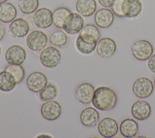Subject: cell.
Instances as JSON below:
<instances>
[{
    "label": "cell",
    "mask_w": 155,
    "mask_h": 138,
    "mask_svg": "<svg viewBox=\"0 0 155 138\" xmlns=\"http://www.w3.org/2000/svg\"><path fill=\"white\" fill-rule=\"evenodd\" d=\"M100 118V114L96 108L87 107L84 109L80 114L81 123L87 127H94L97 125Z\"/></svg>",
    "instance_id": "16"
},
{
    "label": "cell",
    "mask_w": 155,
    "mask_h": 138,
    "mask_svg": "<svg viewBox=\"0 0 155 138\" xmlns=\"http://www.w3.org/2000/svg\"><path fill=\"white\" fill-rule=\"evenodd\" d=\"M50 43L56 47H61L66 45L68 38L65 32L62 30H56L53 31L50 35Z\"/></svg>",
    "instance_id": "25"
},
{
    "label": "cell",
    "mask_w": 155,
    "mask_h": 138,
    "mask_svg": "<svg viewBox=\"0 0 155 138\" xmlns=\"http://www.w3.org/2000/svg\"><path fill=\"white\" fill-rule=\"evenodd\" d=\"M153 82H154V86H155V77H154V80H153Z\"/></svg>",
    "instance_id": "36"
},
{
    "label": "cell",
    "mask_w": 155,
    "mask_h": 138,
    "mask_svg": "<svg viewBox=\"0 0 155 138\" xmlns=\"http://www.w3.org/2000/svg\"><path fill=\"white\" fill-rule=\"evenodd\" d=\"M132 89L137 97L145 98L151 95L154 90V85L148 78L142 77L134 81Z\"/></svg>",
    "instance_id": "5"
},
{
    "label": "cell",
    "mask_w": 155,
    "mask_h": 138,
    "mask_svg": "<svg viewBox=\"0 0 155 138\" xmlns=\"http://www.w3.org/2000/svg\"><path fill=\"white\" fill-rule=\"evenodd\" d=\"M5 34V29L4 24L0 21V41L2 40Z\"/></svg>",
    "instance_id": "33"
},
{
    "label": "cell",
    "mask_w": 155,
    "mask_h": 138,
    "mask_svg": "<svg viewBox=\"0 0 155 138\" xmlns=\"http://www.w3.org/2000/svg\"><path fill=\"white\" fill-rule=\"evenodd\" d=\"M71 12L70 9L65 7H60L56 9L53 12V24L56 27L62 29L65 18Z\"/></svg>",
    "instance_id": "24"
},
{
    "label": "cell",
    "mask_w": 155,
    "mask_h": 138,
    "mask_svg": "<svg viewBox=\"0 0 155 138\" xmlns=\"http://www.w3.org/2000/svg\"><path fill=\"white\" fill-rule=\"evenodd\" d=\"M27 57L25 50L20 45L10 46L5 53V58L8 64L21 65Z\"/></svg>",
    "instance_id": "7"
},
{
    "label": "cell",
    "mask_w": 155,
    "mask_h": 138,
    "mask_svg": "<svg viewBox=\"0 0 155 138\" xmlns=\"http://www.w3.org/2000/svg\"><path fill=\"white\" fill-rule=\"evenodd\" d=\"M14 76L10 72L4 70L0 72V90L9 92L13 90L16 85Z\"/></svg>",
    "instance_id": "23"
},
{
    "label": "cell",
    "mask_w": 155,
    "mask_h": 138,
    "mask_svg": "<svg viewBox=\"0 0 155 138\" xmlns=\"http://www.w3.org/2000/svg\"><path fill=\"white\" fill-rule=\"evenodd\" d=\"M94 19L97 27L102 29L108 28L114 21V13L109 9L101 8L95 12Z\"/></svg>",
    "instance_id": "15"
},
{
    "label": "cell",
    "mask_w": 155,
    "mask_h": 138,
    "mask_svg": "<svg viewBox=\"0 0 155 138\" xmlns=\"http://www.w3.org/2000/svg\"><path fill=\"white\" fill-rule=\"evenodd\" d=\"M43 136H44V137H51V136H49L48 134H40V135H39L38 136H37V137H43Z\"/></svg>",
    "instance_id": "34"
},
{
    "label": "cell",
    "mask_w": 155,
    "mask_h": 138,
    "mask_svg": "<svg viewBox=\"0 0 155 138\" xmlns=\"http://www.w3.org/2000/svg\"><path fill=\"white\" fill-rule=\"evenodd\" d=\"M97 130L102 137H112L117 134L119 130L118 123L113 118L104 117L99 121L97 125Z\"/></svg>",
    "instance_id": "11"
},
{
    "label": "cell",
    "mask_w": 155,
    "mask_h": 138,
    "mask_svg": "<svg viewBox=\"0 0 155 138\" xmlns=\"http://www.w3.org/2000/svg\"><path fill=\"white\" fill-rule=\"evenodd\" d=\"M17 15L16 7L10 2H5L0 4V21L4 23L11 22Z\"/></svg>",
    "instance_id": "22"
},
{
    "label": "cell",
    "mask_w": 155,
    "mask_h": 138,
    "mask_svg": "<svg viewBox=\"0 0 155 138\" xmlns=\"http://www.w3.org/2000/svg\"><path fill=\"white\" fill-rule=\"evenodd\" d=\"M61 105L53 100L45 102L41 107V115L47 120L52 121L57 119L61 116Z\"/></svg>",
    "instance_id": "9"
},
{
    "label": "cell",
    "mask_w": 155,
    "mask_h": 138,
    "mask_svg": "<svg viewBox=\"0 0 155 138\" xmlns=\"http://www.w3.org/2000/svg\"><path fill=\"white\" fill-rule=\"evenodd\" d=\"M142 4L140 0H123L122 11L125 17L134 18L142 12Z\"/></svg>",
    "instance_id": "17"
},
{
    "label": "cell",
    "mask_w": 155,
    "mask_h": 138,
    "mask_svg": "<svg viewBox=\"0 0 155 138\" xmlns=\"http://www.w3.org/2000/svg\"><path fill=\"white\" fill-rule=\"evenodd\" d=\"M151 112V108L148 102L143 100H137L133 103L131 108L133 117L138 120L148 119Z\"/></svg>",
    "instance_id": "13"
},
{
    "label": "cell",
    "mask_w": 155,
    "mask_h": 138,
    "mask_svg": "<svg viewBox=\"0 0 155 138\" xmlns=\"http://www.w3.org/2000/svg\"><path fill=\"white\" fill-rule=\"evenodd\" d=\"M46 75L41 72L35 71L31 73L27 78L26 85L28 89L33 92H41L47 85Z\"/></svg>",
    "instance_id": "8"
},
{
    "label": "cell",
    "mask_w": 155,
    "mask_h": 138,
    "mask_svg": "<svg viewBox=\"0 0 155 138\" xmlns=\"http://www.w3.org/2000/svg\"><path fill=\"white\" fill-rule=\"evenodd\" d=\"M117 101V95L111 88L101 86L94 89L91 102L97 109L105 111L114 108Z\"/></svg>",
    "instance_id": "1"
},
{
    "label": "cell",
    "mask_w": 155,
    "mask_h": 138,
    "mask_svg": "<svg viewBox=\"0 0 155 138\" xmlns=\"http://www.w3.org/2000/svg\"><path fill=\"white\" fill-rule=\"evenodd\" d=\"M97 43H89L83 41L78 36L76 40V46L79 52L83 54H90L96 48Z\"/></svg>",
    "instance_id": "28"
},
{
    "label": "cell",
    "mask_w": 155,
    "mask_h": 138,
    "mask_svg": "<svg viewBox=\"0 0 155 138\" xmlns=\"http://www.w3.org/2000/svg\"><path fill=\"white\" fill-rule=\"evenodd\" d=\"M115 0H98L99 4L105 8L111 7Z\"/></svg>",
    "instance_id": "32"
},
{
    "label": "cell",
    "mask_w": 155,
    "mask_h": 138,
    "mask_svg": "<svg viewBox=\"0 0 155 138\" xmlns=\"http://www.w3.org/2000/svg\"><path fill=\"white\" fill-rule=\"evenodd\" d=\"M100 36L101 34L99 28L97 26L92 24L85 25L78 35L83 41L89 43H97Z\"/></svg>",
    "instance_id": "18"
},
{
    "label": "cell",
    "mask_w": 155,
    "mask_h": 138,
    "mask_svg": "<svg viewBox=\"0 0 155 138\" xmlns=\"http://www.w3.org/2000/svg\"><path fill=\"white\" fill-rule=\"evenodd\" d=\"M19 10L24 14H31L38 8L39 0H18Z\"/></svg>",
    "instance_id": "26"
},
{
    "label": "cell",
    "mask_w": 155,
    "mask_h": 138,
    "mask_svg": "<svg viewBox=\"0 0 155 138\" xmlns=\"http://www.w3.org/2000/svg\"><path fill=\"white\" fill-rule=\"evenodd\" d=\"M33 21L38 27L47 29L53 24V12L45 7L37 9L33 15Z\"/></svg>",
    "instance_id": "10"
},
{
    "label": "cell",
    "mask_w": 155,
    "mask_h": 138,
    "mask_svg": "<svg viewBox=\"0 0 155 138\" xmlns=\"http://www.w3.org/2000/svg\"><path fill=\"white\" fill-rule=\"evenodd\" d=\"M61 53L60 51L53 46L45 47L40 54V61L41 64L46 67H54L61 60Z\"/></svg>",
    "instance_id": "3"
},
{
    "label": "cell",
    "mask_w": 155,
    "mask_h": 138,
    "mask_svg": "<svg viewBox=\"0 0 155 138\" xmlns=\"http://www.w3.org/2000/svg\"><path fill=\"white\" fill-rule=\"evenodd\" d=\"M39 98L44 102L54 100L58 95V89L56 85L53 83H48L39 92Z\"/></svg>",
    "instance_id": "27"
},
{
    "label": "cell",
    "mask_w": 155,
    "mask_h": 138,
    "mask_svg": "<svg viewBox=\"0 0 155 138\" xmlns=\"http://www.w3.org/2000/svg\"><path fill=\"white\" fill-rule=\"evenodd\" d=\"M97 7L95 0H77L76 10L81 16L88 17L94 13Z\"/></svg>",
    "instance_id": "21"
},
{
    "label": "cell",
    "mask_w": 155,
    "mask_h": 138,
    "mask_svg": "<svg viewBox=\"0 0 155 138\" xmlns=\"http://www.w3.org/2000/svg\"><path fill=\"white\" fill-rule=\"evenodd\" d=\"M48 42L47 35L42 31L35 30L31 32L27 36L26 43L31 50L39 52L42 50Z\"/></svg>",
    "instance_id": "4"
},
{
    "label": "cell",
    "mask_w": 155,
    "mask_h": 138,
    "mask_svg": "<svg viewBox=\"0 0 155 138\" xmlns=\"http://www.w3.org/2000/svg\"><path fill=\"white\" fill-rule=\"evenodd\" d=\"M138 123L134 119L131 118L124 119L119 126L120 132L125 137H133L135 136L138 132Z\"/></svg>",
    "instance_id": "20"
},
{
    "label": "cell",
    "mask_w": 155,
    "mask_h": 138,
    "mask_svg": "<svg viewBox=\"0 0 155 138\" xmlns=\"http://www.w3.org/2000/svg\"><path fill=\"white\" fill-rule=\"evenodd\" d=\"M7 0H0V4H2V3H4L5 2H7Z\"/></svg>",
    "instance_id": "35"
},
{
    "label": "cell",
    "mask_w": 155,
    "mask_h": 138,
    "mask_svg": "<svg viewBox=\"0 0 155 138\" xmlns=\"http://www.w3.org/2000/svg\"><path fill=\"white\" fill-rule=\"evenodd\" d=\"M30 30L28 22L22 18L15 19L9 25V31L14 37L23 38Z\"/></svg>",
    "instance_id": "19"
},
{
    "label": "cell",
    "mask_w": 155,
    "mask_h": 138,
    "mask_svg": "<svg viewBox=\"0 0 155 138\" xmlns=\"http://www.w3.org/2000/svg\"><path fill=\"white\" fill-rule=\"evenodd\" d=\"M96 49L99 56L103 58H108L113 56L115 53L116 44L113 39L104 37L98 41Z\"/></svg>",
    "instance_id": "12"
},
{
    "label": "cell",
    "mask_w": 155,
    "mask_h": 138,
    "mask_svg": "<svg viewBox=\"0 0 155 138\" xmlns=\"http://www.w3.org/2000/svg\"><path fill=\"white\" fill-rule=\"evenodd\" d=\"M5 70L12 74L16 80V83H21L24 78L25 71L21 65L8 64L5 67Z\"/></svg>",
    "instance_id": "29"
},
{
    "label": "cell",
    "mask_w": 155,
    "mask_h": 138,
    "mask_svg": "<svg viewBox=\"0 0 155 138\" xmlns=\"http://www.w3.org/2000/svg\"><path fill=\"white\" fill-rule=\"evenodd\" d=\"M84 19L80 14L71 12L65 18L62 29L68 34L74 35L80 32L84 27Z\"/></svg>",
    "instance_id": "6"
},
{
    "label": "cell",
    "mask_w": 155,
    "mask_h": 138,
    "mask_svg": "<svg viewBox=\"0 0 155 138\" xmlns=\"http://www.w3.org/2000/svg\"><path fill=\"white\" fill-rule=\"evenodd\" d=\"M122 1L123 0H115L111 7L114 15L119 18H125L122 11Z\"/></svg>",
    "instance_id": "30"
},
{
    "label": "cell",
    "mask_w": 155,
    "mask_h": 138,
    "mask_svg": "<svg viewBox=\"0 0 155 138\" xmlns=\"http://www.w3.org/2000/svg\"><path fill=\"white\" fill-rule=\"evenodd\" d=\"M148 60L147 64L149 69L151 72L155 73V53L152 54Z\"/></svg>",
    "instance_id": "31"
},
{
    "label": "cell",
    "mask_w": 155,
    "mask_h": 138,
    "mask_svg": "<svg viewBox=\"0 0 155 138\" xmlns=\"http://www.w3.org/2000/svg\"><path fill=\"white\" fill-rule=\"evenodd\" d=\"M1 46H0V55H1Z\"/></svg>",
    "instance_id": "37"
},
{
    "label": "cell",
    "mask_w": 155,
    "mask_h": 138,
    "mask_svg": "<svg viewBox=\"0 0 155 138\" xmlns=\"http://www.w3.org/2000/svg\"><path fill=\"white\" fill-rule=\"evenodd\" d=\"M94 92V88L93 85L87 82L82 83L77 86L75 97L80 103L87 105L91 102Z\"/></svg>",
    "instance_id": "14"
},
{
    "label": "cell",
    "mask_w": 155,
    "mask_h": 138,
    "mask_svg": "<svg viewBox=\"0 0 155 138\" xmlns=\"http://www.w3.org/2000/svg\"><path fill=\"white\" fill-rule=\"evenodd\" d=\"M131 50L135 58L140 61H145L153 54V47L148 41L139 40L133 43Z\"/></svg>",
    "instance_id": "2"
}]
</instances>
